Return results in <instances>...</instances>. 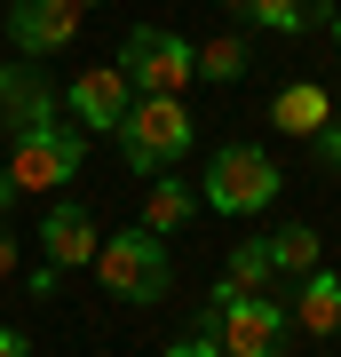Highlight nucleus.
I'll use <instances>...</instances> for the list:
<instances>
[{
	"mask_svg": "<svg viewBox=\"0 0 341 357\" xmlns=\"http://www.w3.org/2000/svg\"><path fill=\"white\" fill-rule=\"evenodd\" d=\"M190 135H199V119L183 112V96H135L127 103V119H119V159H127V175H175V167L190 159Z\"/></svg>",
	"mask_w": 341,
	"mask_h": 357,
	"instance_id": "obj_4",
	"label": "nucleus"
},
{
	"mask_svg": "<svg viewBox=\"0 0 341 357\" xmlns=\"http://www.w3.org/2000/svg\"><path fill=\"white\" fill-rule=\"evenodd\" d=\"M16 199H24V191L8 183V167H0V222H8V206H16Z\"/></svg>",
	"mask_w": 341,
	"mask_h": 357,
	"instance_id": "obj_21",
	"label": "nucleus"
},
{
	"mask_svg": "<svg viewBox=\"0 0 341 357\" xmlns=\"http://www.w3.org/2000/svg\"><path fill=\"white\" fill-rule=\"evenodd\" d=\"M79 24H88V8L79 0H16L8 8V40H16V56H63L79 40Z\"/></svg>",
	"mask_w": 341,
	"mask_h": 357,
	"instance_id": "obj_8",
	"label": "nucleus"
},
{
	"mask_svg": "<svg viewBox=\"0 0 341 357\" xmlns=\"http://www.w3.org/2000/svg\"><path fill=\"white\" fill-rule=\"evenodd\" d=\"M88 270L103 278V294L127 302V310H151V302H167V286H175V255H167V238L143 230V222L96 238V262H88Z\"/></svg>",
	"mask_w": 341,
	"mask_h": 357,
	"instance_id": "obj_3",
	"label": "nucleus"
},
{
	"mask_svg": "<svg viewBox=\"0 0 341 357\" xmlns=\"http://www.w3.org/2000/svg\"><path fill=\"white\" fill-rule=\"evenodd\" d=\"M310 143H317V159H326V167H333V175H341V112H333V119H326V128H317Z\"/></svg>",
	"mask_w": 341,
	"mask_h": 357,
	"instance_id": "obj_19",
	"label": "nucleus"
},
{
	"mask_svg": "<svg viewBox=\"0 0 341 357\" xmlns=\"http://www.w3.org/2000/svg\"><path fill=\"white\" fill-rule=\"evenodd\" d=\"M333 119V96L317 88V79H286L278 96H270V128L278 135H317Z\"/></svg>",
	"mask_w": 341,
	"mask_h": 357,
	"instance_id": "obj_13",
	"label": "nucleus"
},
{
	"mask_svg": "<svg viewBox=\"0 0 341 357\" xmlns=\"http://www.w3.org/2000/svg\"><path fill=\"white\" fill-rule=\"evenodd\" d=\"M199 333H215L230 357H286L294 342V310L278 294H238L230 278L206 286V310H199Z\"/></svg>",
	"mask_w": 341,
	"mask_h": 357,
	"instance_id": "obj_2",
	"label": "nucleus"
},
{
	"mask_svg": "<svg viewBox=\"0 0 341 357\" xmlns=\"http://www.w3.org/2000/svg\"><path fill=\"white\" fill-rule=\"evenodd\" d=\"M326 32H333V40H341V0H333V16H326Z\"/></svg>",
	"mask_w": 341,
	"mask_h": 357,
	"instance_id": "obj_23",
	"label": "nucleus"
},
{
	"mask_svg": "<svg viewBox=\"0 0 341 357\" xmlns=\"http://www.w3.org/2000/svg\"><path fill=\"white\" fill-rule=\"evenodd\" d=\"M96 215H88V199H72V191H56L48 206H40V255H48V270H88L96 262Z\"/></svg>",
	"mask_w": 341,
	"mask_h": 357,
	"instance_id": "obj_9",
	"label": "nucleus"
},
{
	"mask_svg": "<svg viewBox=\"0 0 341 357\" xmlns=\"http://www.w3.org/2000/svg\"><path fill=\"white\" fill-rule=\"evenodd\" d=\"M79 8H103V0H79Z\"/></svg>",
	"mask_w": 341,
	"mask_h": 357,
	"instance_id": "obj_25",
	"label": "nucleus"
},
{
	"mask_svg": "<svg viewBox=\"0 0 341 357\" xmlns=\"http://www.w3.org/2000/svg\"><path fill=\"white\" fill-rule=\"evenodd\" d=\"M63 103V119H72L79 135H119V119H127V79H119V64H88V72H72V88L56 96Z\"/></svg>",
	"mask_w": 341,
	"mask_h": 357,
	"instance_id": "obj_7",
	"label": "nucleus"
},
{
	"mask_svg": "<svg viewBox=\"0 0 341 357\" xmlns=\"http://www.w3.org/2000/svg\"><path fill=\"white\" fill-rule=\"evenodd\" d=\"M167 357H230V349L215 342V333H199V326H190V333H175V342H167Z\"/></svg>",
	"mask_w": 341,
	"mask_h": 357,
	"instance_id": "obj_18",
	"label": "nucleus"
},
{
	"mask_svg": "<svg viewBox=\"0 0 341 357\" xmlns=\"http://www.w3.org/2000/svg\"><path fill=\"white\" fill-rule=\"evenodd\" d=\"M222 278L238 286V294H270V286H278V270H270V246H262V238H238V246L222 255Z\"/></svg>",
	"mask_w": 341,
	"mask_h": 357,
	"instance_id": "obj_17",
	"label": "nucleus"
},
{
	"mask_svg": "<svg viewBox=\"0 0 341 357\" xmlns=\"http://www.w3.org/2000/svg\"><path fill=\"white\" fill-rule=\"evenodd\" d=\"M215 8H238V16H246V0H215Z\"/></svg>",
	"mask_w": 341,
	"mask_h": 357,
	"instance_id": "obj_24",
	"label": "nucleus"
},
{
	"mask_svg": "<svg viewBox=\"0 0 341 357\" xmlns=\"http://www.w3.org/2000/svg\"><path fill=\"white\" fill-rule=\"evenodd\" d=\"M294 333H310V342H341V270L317 262L310 278H294Z\"/></svg>",
	"mask_w": 341,
	"mask_h": 357,
	"instance_id": "obj_11",
	"label": "nucleus"
},
{
	"mask_svg": "<svg viewBox=\"0 0 341 357\" xmlns=\"http://www.w3.org/2000/svg\"><path fill=\"white\" fill-rule=\"evenodd\" d=\"M254 32H278V40H302V32H326L333 0H246Z\"/></svg>",
	"mask_w": 341,
	"mask_h": 357,
	"instance_id": "obj_15",
	"label": "nucleus"
},
{
	"mask_svg": "<svg viewBox=\"0 0 341 357\" xmlns=\"http://www.w3.org/2000/svg\"><path fill=\"white\" fill-rule=\"evenodd\" d=\"M119 79H127V96H183L190 88V40L167 24H127Z\"/></svg>",
	"mask_w": 341,
	"mask_h": 357,
	"instance_id": "obj_6",
	"label": "nucleus"
},
{
	"mask_svg": "<svg viewBox=\"0 0 341 357\" xmlns=\"http://www.w3.org/2000/svg\"><path fill=\"white\" fill-rule=\"evenodd\" d=\"M8 183L16 191H63V183H79V167H88V135L72 128V119H40V128H24V135H8Z\"/></svg>",
	"mask_w": 341,
	"mask_h": 357,
	"instance_id": "obj_5",
	"label": "nucleus"
},
{
	"mask_svg": "<svg viewBox=\"0 0 341 357\" xmlns=\"http://www.w3.org/2000/svg\"><path fill=\"white\" fill-rule=\"evenodd\" d=\"M246 72H254V40H246V32L190 40V79H206V88H238Z\"/></svg>",
	"mask_w": 341,
	"mask_h": 357,
	"instance_id": "obj_12",
	"label": "nucleus"
},
{
	"mask_svg": "<svg viewBox=\"0 0 341 357\" xmlns=\"http://www.w3.org/2000/svg\"><path fill=\"white\" fill-rule=\"evenodd\" d=\"M16 270V238H8V222H0V278Z\"/></svg>",
	"mask_w": 341,
	"mask_h": 357,
	"instance_id": "obj_22",
	"label": "nucleus"
},
{
	"mask_svg": "<svg viewBox=\"0 0 341 357\" xmlns=\"http://www.w3.org/2000/svg\"><path fill=\"white\" fill-rule=\"evenodd\" d=\"M190 215H199V183H183V175H151L143 183V230L175 238V230H190Z\"/></svg>",
	"mask_w": 341,
	"mask_h": 357,
	"instance_id": "obj_14",
	"label": "nucleus"
},
{
	"mask_svg": "<svg viewBox=\"0 0 341 357\" xmlns=\"http://www.w3.org/2000/svg\"><path fill=\"white\" fill-rule=\"evenodd\" d=\"M0 357H32V333L24 326H0Z\"/></svg>",
	"mask_w": 341,
	"mask_h": 357,
	"instance_id": "obj_20",
	"label": "nucleus"
},
{
	"mask_svg": "<svg viewBox=\"0 0 341 357\" xmlns=\"http://www.w3.org/2000/svg\"><path fill=\"white\" fill-rule=\"evenodd\" d=\"M270 270L278 278H310L317 262H326V238H317V222H286V230H270Z\"/></svg>",
	"mask_w": 341,
	"mask_h": 357,
	"instance_id": "obj_16",
	"label": "nucleus"
},
{
	"mask_svg": "<svg viewBox=\"0 0 341 357\" xmlns=\"http://www.w3.org/2000/svg\"><path fill=\"white\" fill-rule=\"evenodd\" d=\"M56 112H63V103H56L48 79H40L32 56L0 64V135H24V128H40V119H56Z\"/></svg>",
	"mask_w": 341,
	"mask_h": 357,
	"instance_id": "obj_10",
	"label": "nucleus"
},
{
	"mask_svg": "<svg viewBox=\"0 0 341 357\" xmlns=\"http://www.w3.org/2000/svg\"><path fill=\"white\" fill-rule=\"evenodd\" d=\"M286 199V167L262 151V143H215L206 151V175H199V206H215L230 222H254Z\"/></svg>",
	"mask_w": 341,
	"mask_h": 357,
	"instance_id": "obj_1",
	"label": "nucleus"
}]
</instances>
